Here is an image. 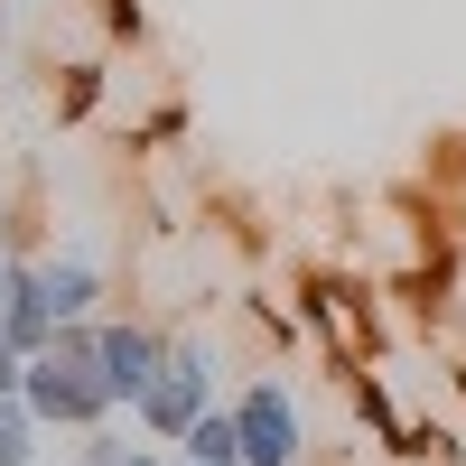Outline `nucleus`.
Returning a JSON list of instances; mask_svg holds the SVG:
<instances>
[{
  "mask_svg": "<svg viewBox=\"0 0 466 466\" xmlns=\"http://www.w3.org/2000/svg\"><path fill=\"white\" fill-rule=\"evenodd\" d=\"M131 466H177V448H131Z\"/></svg>",
  "mask_w": 466,
  "mask_h": 466,
  "instance_id": "9b49d317",
  "label": "nucleus"
},
{
  "mask_svg": "<svg viewBox=\"0 0 466 466\" xmlns=\"http://www.w3.org/2000/svg\"><path fill=\"white\" fill-rule=\"evenodd\" d=\"M47 420H37L28 401H0V466H37V457H47Z\"/></svg>",
  "mask_w": 466,
  "mask_h": 466,
  "instance_id": "0eeeda50",
  "label": "nucleus"
},
{
  "mask_svg": "<svg viewBox=\"0 0 466 466\" xmlns=\"http://www.w3.org/2000/svg\"><path fill=\"white\" fill-rule=\"evenodd\" d=\"M28 392V355H19V345H0V401H19Z\"/></svg>",
  "mask_w": 466,
  "mask_h": 466,
  "instance_id": "1a4fd4ad",
  "label": "nucleus"
},
{
  "mask_svg": "<svg viewBox=\"0 0 466 466\" xmlns=\"http://www.w3.org/2000/svg\"><path fill=\"white\" fill-rule=\"evenodd\" d=\"M10 280H19V252L0 243V318H10Z\"/></svg>",
  "mask_w": 466,
  "mask_h": 466,
  "instance_id": "9d476101",
  "label": "nucleus"
},
{
  "mask_svg": "<svg viewBox=\"0 0 466 466\" xmlns=\"http://www.w3.org/2000/svg\"><path fill=\"white\" fill-rule=\"evenodd\" d=\"M103 299H112V270L94 252H47V308H56V327L103 318Z\"/></svg>",
  "mask_w": 466,
  "mask_h": 466,
  "instance_id": "39448f33",
  "label": "nucleus"
},
{
  "mask_svg": "<svg viewBox=\"0 0 466 466\" xmlns=\"http://www.w3.org/2000/svg\"><path fill=\"white\" fill-rule=\"evenodd\" d=\"M94 364H103L112 401H122V420H131L140 392L168 373V327L159 318H94Z\"/></svg>",
  "mask_w": 466,
  "mask_h": 466,
  "instance_id": "20e7f679",
  "label": "nucleus"
},
{
  "mask_svg": "<svg viewBox=\"0 0 466 466\" xmlns=\"http://www.w3.org/2000/svg\"><path fill=\"white\" fill-rule=\"evenodd\" d=\"M66 448H75L66 466H131V439H122V420H103V430H75Z\"/></svg>",
  "mask_w": 466,
  "mask_h": 466,
  "instance_id": "6e6552de",
  "label": "nucleus"
},
{
  "mask_svg": "<svg viewBox=\"0 0 466 466\" xmlns=\"http://www.w3.org/2000/svg\"><path fill=\"white\" fill-rule=\"evenodd\" d=\"M224 401V382H215V345L206 336H168V373L140 392V410H131V430L149 439V448H177L197 420Z\"/></svg>",
  "mask_w": 466,
  "mask_h": 466,
  "instance_id": "f03ea898",
  "label": "nucleus"
},
{
  "mask_svg": "<svg viewBox=\"0 0 466 466\" xmlns=\"http://www.w3.org/2000/svg\"><path fill=\"white\" fill-rule=\"evenodd\" d=\"M177 457H187V466H243V430H233V401H215L197 430L177 439Z\"/></svg>",
  "mask_w": 466,
  "mask_h": 466,
  "instance_id": "423d86ee",
  "label": "nucleus"
},
{
  "mask_svg": "<svg viewBox=\"0 0 466 466\" xmlns=\"http://www.w3.org/2000/svg\"><path fill=\"white\" fill-rule=\"evenodd\" d=\"M19 401L47 420L56 439L122 420V401H112V382H103V364H94V318H85V327H66L47 355H28V392H19Z\"/></svg>",
  "mask_w": 466,
  "mask_h": 466,
  "instance_id": "f257e3e1",
  "label": "nucleus"
},
{
  "mask_svg": "<svg viewBox=\"0 0 466 466\" xmlns=\"http://www.w3.org/2000/svg\"><path fill=\"white\" fill-rule=\"evenodd\" d=\"M177 466H187V457H177Z\"/></svg>",
  "mask_w": 466,
  "mask_h": 466,
  "instance_id": "f8f14e48",
  "label": "nucleus"
},
{
  "mask_svg": "<svg viewBox=\"0 0 466 466\" xmlns=\"http://www.w3.org/2000/svg\"><path fill=\"white\" fill-rule=\"evenodd\" d=\"M224 401H233V430H243V466H308V410L280 382V364L252 373L243 392H224Z\"/></svg>",
  "mask_w": 466,
  "mask_h": 466,
  "instance_id": "7ed1b4c3",
  "label": "nucleus"
}]
</instances>
